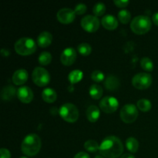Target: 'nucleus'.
Segmentation results:
<instances>
[{
    "mask_svg": "<svg viewBox=\"0 0 158 158\" xmlns=\"http://www.w3.org/2000/svg\"><path fill=\"white\" fill-rule=\"evenodd\" d=\"M99 151L103 157L117 158L123 152V143L116 136H108L101 142Z\"/></svg>",
    "mask_w": 158,
    "mask_h": 158,
    "instance_id": "f257e3e1",
    "label": "nucleus"
},
{
    "mask_svg": "<svg viewBox=\"0 0 158 158\" xmlns=\"http://www.w3.org/2000/svg\"><path fill=\"white\" fill-rule=\"evenodd\" d=\"M41 145V139L37 134H29L22 142V151L27 156H35L40 151Z\"/></svg>",
    "mask_w": 158,
    "mask_h": 158,
    "instance_id": "f03ea898",
    "label": "nucleus"
},
{
    "mask_svg": "<svg viewBox=\"0 0 158 158\" xmlns=\"http://www.w3.org/2000/svg\"><path fill=\"white\" fill-rule=\"evenodd\" d=\"M15 49L21 56H28L35 52L36 43L29 37H22L15 43Z\"/></svg>",
    "mask_w": 158,
    "mask_h": 158,
    "instance_id": "7ed1b4c3",
    "label": "nucleus"
},
{
    "mask_svg": "<svg viewBox=\"0 0 158 158\" xmlns=\"http://www.w3.org/2000/svg\"><path fill=\"white\" fill-rule=\"evenodd\" d=\"M152 23L151 19L147 15H140L134 17L131 23V28L137 34H143L151 29Z\"/></svg>",
    "mask_w": 158,
    "mask_h": 158,
    "instance_id": "20e7f679",
    "label": "nucleus"
},
{
    "mask_svg": "<svg viewBox=\"0 0 158 158\" xmlns=\"http://www.w3.org/2000/svg\"><path fill=\"white\" fill-rule=\"evenodd\" d=\"M60 115L63 120L69 123L77 121L79 117V110L77 106L70 103H66L62 105L59 110Z\"/></svg>",
    "mask_w": 158,
    "mask_h": 158,
    "instance_id": "39448f33",
    "label": "nucleus"
},
{
    "mask_svg": "<svg viewBox=\"0 0 158 158\" xmlns=\"http://www.w3.org/2000/svg\"><path fill=\"white\" fill-rule=\"evenodd\" d=\"M120 118L124 123H131L135 121L138 116V110L137 106L133 103L124 105L120 110Z\"/></svg>",
    "mask_w": 158,
    "mask_h": 158,
    "instance_id": "423d86ee",
    "label": "nucleus"
},
{
    "mask_svg": "<svg viewBox=\"0 0 158 158\" xmlns=\"http://www.w3.org/2000/svg\"><path fill=\"white\" fill-rule=\"evenodd\" d=\"M34 83L39 86H45L50 81V75L46 69L43 67H35L32 74Z\"/></svg>",
    "mask_w": 158,
    "mask_h": 158,
    "instance_id": "0eeeda50",
    "label": "nucleus"
},
{
    "mask_svg": "<svg viewBox=\"0 0 158 158\" xmlns=\"http://www.w3.org/2000/svg\"><path fill=\"white\" fill-rule=\"evenodd\" d=\"M152 83V77L147 73H139L134 76L132 84L139 89H145L149 87Z\"/></svg>",
    "mask_w": 158,
    "mask_h": 158,
    "instance_id": "6e6552de",
    "label": "nucleus"
},
{
    "mask_svg": "<svg viewBox=\"0 0 158 158\" xmlns=\"http://www.w3.org/2000/svg\"><path fill=\"white\" fill-rule=\"evenodd\" d=\"M81 26L87 32H96L100 27V20L96 15H87L81 19Z\"/></svg>",
    "mask_w": 158,
    "mask_h": 158,
    "instance_id": "1a4fd4ad",
    "label": "nucleus"
},
{
    "mask_svg": "<svg viewBox=\"0 0 158 158\" xmlns=\"http://www.w3.org/2000/svg\"><path fill=\"white\" fill-rule=\"evenodd\" d=\"M119 106V102L117 98L111 96H106L103 97L100 102V107L103 112L113 113L117 110Z\"/></svg>",
    "mask_w": 158,
    "mask_h": 158,
    "instance_id": "9d476101",
    "label": "nucleus"
},
{
    "mask_svg": "<svg viewBox=\"0 0 158 158\" xmlns=\"http://www.w3.org/2000/svg\"><path fill=\"white\" fill-rule=\"evenodd\" d=\"M76 12L69 8H62L58 11L56 14V17L60 23L63 24L70 23L75 19Z\"/></svg>",
    "mask_w": 158,
    "mask_h": 158,
    "instance_id": "9b49d317",
    "label": "nucleus"
},
{
    "mask_svg": "<svg viewBox=\"0 0 158 158\" xmlns=\"http://www.w3.org/2000/svg\"><path fill=\"white\" fill-rule=\"evenodd\" d=\"M77 59V51L72 47H67L62 52L60 61L66 66L72 65Z\"/></svg>",
    "mask_w": 158,
    "mask_h": 158,
    "instance_id": "f8f14e48",
    "label": "nucleus"
},
{
    "mask_svg": "<svg viewBox=\"0 0 158 158\" xmlns=\"http://www.w3.org/2000/svg\"><path fill=\"white\" fill-rule=\"evenodd\" d=\"M17 97L23 103H29L33 99V93L29 86H23L17 89Z\"/></svg>",
    "mask_w": 158,
    "mask_h": 158,
    "instance_id": "ddd939ff",
    "label": "nucleus"
},
{
    "mask_svg": "<svg viewBox=\"0 0 158 158\" xmlns=\"http://www.w3.org/2000/svg\"><path fill=\"white\" fill-rule=\"evenodd\" d=\"M29 74L25 69H19L13 73L12 77V82L15 85H23L27 81Z\"/></svg>",
    "mask_w": 158,
    "mask_h": 158,
    "instance_id": "4468645a",
    "label": "nucleus"
},
{
    "mask_svg": "<svg viewBox=\"0 0 158 158\" xmlns=\"http://www.w3.org/2000/svg\"><path fill=\"white\" fill-rule=\"evenodd\" d=\"M101 23L103 27L109 30L115 29L118 26V21H117V18L110 14H108V15L103 16L101 20Z\"/></svg>",
    "mask_w": 158,
    "mask_h": 158,
    "instance_id": "2eb2a0df",
    "label": "nucleus"
},
{
    "mask_svg": "<svg viewBox=\"0 0 158 158\" xmlns=\"http://www.w3.org/2000/svg\"><path fill=\"white\" fill-rule=\"evenodd\" d=\"M52 40V34L47 31H43L37 37V44L41 47H47Z\"/></svg>",
    "mask_w": 158,
    "mask_h": 158,
    "instance_id": "dca6fc26",
    "label": "nucleus"
},
{
    "mask_svg": "<svg viewBox=\"0 0 158 158\" xmlns=\"http://www.w3.org/2000/svg\"><path fill=\"white\" fill-rule=\"evenodd\" d=\"M104 86L108 90H116L120 86V80L116 76L109 75L105 80Z\"/></svg>",
    "mask_w": 158,
    "mask_h": 158,
    "instance_id": "f3484780",
    "label": "nucleus"
},
{
    "mask_svg": "<svg viewBox=\"0 0 158 158\" xmlns=\"http://www.w3.org/2000/svg\"><path fill=\"white\" fill-rule=\"evenodd\" d=\"M86 117H87L88 120H89L92 123L97 121L99 119L100 115V111L99 107H97L95 105H91L89 107L86 109Z\"/></svg>",
    "mask_w": 158,
    "mask_h": 158,
    "instance_id": "a211bd4d",
    "label": "nucleus"
},
{
    "mask_svg": "<svg viewBox=\"0 0 158 158\" xmlns=\"http://www.w3.org/2000/svg\"><path fill=\"white\" fill-rule=\"evenodd\" d=\"M17 94V91L15 88L12 85H8L4 86L2 89L1 97L3 100H10Z\"/></svg>",
    "mask_w": 158,
    "mask_h": 158,
    "instance_id": "6ab92c4d",
    "label": "nucleus"
},
{
    "mask_svg": "<svg viewBox=\"0 0 158 158\" xmlns=\"http://www.w3.org/2000/svg\"><path fill=\"white\" fill-rule=\"evenodd\" d=\"M42 97L47 103H53L56 100L57 94L52 88H46L42 92Z\"/></svg>",
    "mask_w": 158,
    "mask_h": 158,
    "instance_id": "aec40b11",
    "label": "nucleus"
},
{
    "mask_svg": "<svg viewBox=\"0 0 158 158\" xmlns=\"http://www.w3.org/2000/svg\"><path fill=\"white\" fill-rule=\"evenodd\" d=\"M83 73L81 70L80 69H74V70L71 71L69 74L68 75V80H69L72 84L78 83L79 81L83 79Z\"/></svg>",
    "mask_w": 158,
    "mask_h": 158,
    "instance_id": "412c9836",
    "label": "nucleus"
},
{
    "mask_svg": "<svg viewBox=\"0 0 158 158\" xmlns=\"http://www.w3.org/2000/svg\"><path fill=\"white\" fill-rule=\"evenodd\" d=\"M89 91L91 97L95 100H99L103 95V88L97 84L91 85Z\"/></svg>",
    "mask_w": 158,
    "mask_h": 158,
    "instance_id": "4be33fe9",
    "label": "nucleus"
},
{
    "mask_svg": "<svg viewBox=\"0 0 158 158\" xmlns=\"http://www.w3.org/2000/svg\"><path fill=\"white\" fill-rule=\"evenodd\" d=\"M126 147L130 152H137L139 148L138 140L136 138H134V137H129L126 140Z\"/></svg>",
    "mask_w": 158,
    "mask_h": 158,
    "instance_id": "5701e85b",
    "label": "nucleus"
},
{
    "mask_svg": "<svg viewBox=\"0 0 158 158\" xmlns=\"http://www.w3.org/2000/svg\"><path fill=\"white\" fill-rule=\"evenodd\" d=\"M137 106L140 110L143 111V112H148L151 109V103L150 100H147V99H140L137 101Z\"/></svg>",
    "mask_w": 158,
    "mask_h": 158,
    "instance_id": "b1692460",
    "label": "nucleus"
},
{
    "mask_svg": "<svg viewBox=\"0 0 158 158\" xmlns=\"http://www.w3.org/2000/svg\"><path fill=\"white\" fill-rule=\"evenodd\" d=\"M39 63L41 65H48L50 63L51 60H52V55H51L50 52H46V51H44V52H42L40 53V55L39 56Z\"/></svg>",
    "mask_w": 158,
    "mask_h": 158,
    "instance_id": "393cba45",
    "label": "nucleus"
},
{
    "mask_svg": "<svg viewBox=\"0 0 158 158\" xmlns=\"http://www.w3.org/2000/svg\"><path fill=\"white\" fill-rule=\"evenodd\" d=\"M77 49H78V52H80L81 55L86 56H89V54L91 53L92 47H91V46L89 43H80V44L79 45L78 47H77Z\"/></svg>",
    "mask_w": 158,
    "mask_h": 158,
    "instance_id": "a878e982",
    "label": "nucleus"
},
{
    "mask_svg": "<svg viewBox=\"0 0 158 158\" xmlns=\"http://www.w3.org/2000/svg\"><path fill=\"white\" fill-rule=\"evenodd\" d=\"M84 148L89 152H96L100 149V146L96 140H89L85 142Z\"/></svg>",
    "mask_w": 158,
    "mask_h": 158,
    "instance_id": "bb28decb",
    "label": "nucleus"
},
{
    "mask_svg": "<svg viewBox=\"0 0 158 158\" xmlns=\"http://www.w3.org/2000/svg\"><path fill=\"white\" fill-rule=\"evenodd\" d=\"M140 66L146 71H152L154 69L153 61L148 57H143L140 60Z\"/></svg>",
    "mask_w": 158,
    "mask_h": 158,
    "instance_id": "cd10ccee",
    "label": "nucleus"
},
{
    "mask_svg": "<svg viewBox=\"0 0 158 158\" xmlns=\"http://www.w3.org/2000/svg\"><path fill=\"white\" fill-rule=\"evenodd\" d=\"M131 18V14L127 9H122L118 12V19L122 23L127 24L130 22Z\"/></svg>",
    "mask_w": 158,
    "mask_h": 158,
    "instance_id": "c85d7f7f",
    "label": "nucleus"
},
{
    "mask_svg": "<svg viewBox=\"0 0 158 158\" xmlns=\"http://www.w3.org/2000/svg\"><path fill=\"white\" fill-rule=\"evenodd\" d=\"M105 11H106V6H105L104 3L101 2L96 3L93 8V12L96 16L102 15L104 13Z\"/></svg>",
    "mask_w": 158,
    "mask_h": 158,
    "instance_id": "c756f323",
    "label": "nucleus"
},
{
    "mask_svg": "<svg viewBox=\"0 0 158 158\" xmlns=\"http://www.w3.org/2000/svg\"><path fill=\"white\" fill-rule=\"evenodd\" d=\"M91 78L95 82H101L104 80L105 76L103 74V72H101L100 70H94V72L91 73Z\"/></svg>",
    "mask_w": 158,
    "mask_h": 158,
    "instance_id": "7c9ffc66",
    "label": "nucleus"
},
{
    "mask_svg": "<svg viewBox=\"0 0 158 158\" xmlns=\"http://www.w3.org/2000/svg\"><path fill=\"white\" fill-rule=\"evenodd\" d=\"M74 11H75L76 14H77V15L84 14L86 11V6L85 4H83V3H79V4H77L76 6Z\"/></svg>",
    "mask_w": 158,
    "mask_h": 158,
    "instance_id": "2f4dec72",
    "label": "nucleus"
},
{
    "mask_svg": "<svg viewBox=\"0 0 158 158\" xmlns=\"http://www.w3.org/2000/svg\"><path fill=\"white\" fill-rule=\"evenodd\" d=\"M114 3L118 7L123 8L127 6L128 3H129V1L128 0H114Z\"/></svg>",
    "mask_w": 158,
    "mask_h": 158,
    "instance_id": "473e14b6",
    "label": "nucleus"
},
{
    "mask_svg": "<svg viewBox=\"0 0 158 158\" xmlns=\"http://www.w3.org/2000/svg\"><path fill=\"white\" fill-rule=\"evenodd\" d=\"M0 154H1V158H10L11 154L9 150L6 148H2L0 150Z\"/></svg>",
    "mask_w": 158,
    "mask_h": 158,
    "instance_id": "72a5a7b5",
    "label": "nucleus"
},
{
    "mask_svg": "<svg viewBox=\"0 0 158 158\" xmlns=\"http://www.w3.org/2000/svg\"><path fill=\"white\" fill-rule=\"evenodd\" d=\"M73 158H90L89 157V154H86V152H83V151H80V152L77 153Z\"/></svg>",
    "mask_w": 158,
    "mask_h": 158,
    "instance_id": "f704fd0d",
    "label": "nucleus"
},
{
    "mask_svg": "<svg viewBox=\"0 0 158 158\" xmlns=\"http://www.w3.org/2000/svg\"><path fill=\"white\" fill-rule=\"evenodd\" d=\"M1 54L2 56H9V54H10V51H9L8 49H5V48H3V49H1Z\"/></svg>",
    "mask_w": 158,
    "mask_h": 158,
    "instance_id": "c9c22d12",
    "label": "nucleus"
},
{
    "mask_svg": "<svg viewBox=\"0 0 158 158\" xmlns=\"http://www.w3.org/2000/svg\"><path fill=\"white\" fill-rule=\"evenodd\" d=\"M152 19H153V22L154 23V24L158 26V12H155V13L153 15Z\"/></svg>",
    "mask_w": 158,
    "mask_h": 158,
    "instance_id": "e433bc0d",
    "label": "nucleus"
},
{
    "mask_svg": "<svg viewBox=\"0 0 158 158\" xmlns=\"http://www.w3.org/2000/svg\"><path fill=\"white\" fill-rule=\"evenodd\" d=\"M120 158H135L133 154H123V155L121 156V157Z\"/></svg>",
    "mask_w": 158,
    "mask_h": 158,
    "instance_id": "4c0bfd02",
    "label": "nucleus"
},
{
    "mask_svg": "<svg viewBox=\"0 0 158 158\" xmlns=\"http://www.w3.org/2000/svg\"><path fill=\"white\" fill-rule=\"evenodd\" d=\"M95 158H104L103 157H102V156H96Z\"/></svg>",
    "mask_w": 158,
    "mask_h": 158,
    "instance_id": "58836bf2",
    "label": "nucleus"
},
{
    "mask_svg": "<svg viewBox=\"0 0 158 158\" xmlns=\"http://www.w3.org/2000/svg\"><path fill=\"white\" fill-rule=\"evenodd\" d=\"M19 158H28V157H19Z\"/></svg>",
    "mask_w": 158,
    "mask_h": 158,
    "instance_id": "ea45409f",
    "label": "nucleus"
}]
</instances>
